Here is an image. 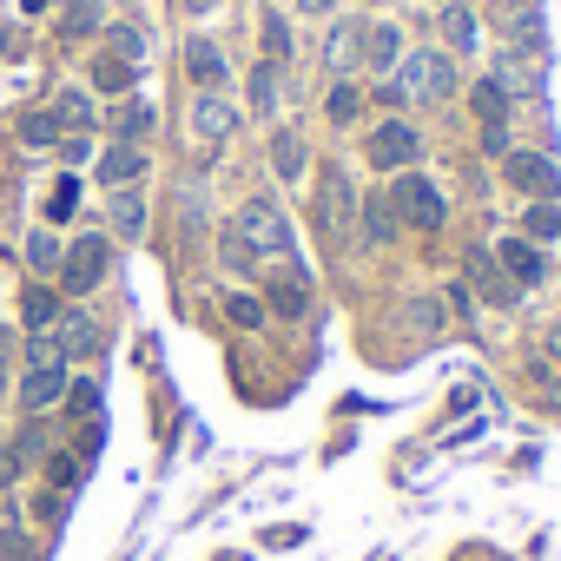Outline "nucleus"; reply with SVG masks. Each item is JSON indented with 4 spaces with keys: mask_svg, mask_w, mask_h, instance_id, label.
I'll return each mask as SVG.
<instances>
[{
    "mask_svg": "<svg viewBox=\"0 0 561 561\" xmlns=\"http://www.w3.org/2000/svg\"><path fill=\"white\" fill-rule=\"evenodd\" d=\"M231 225H238V238L251 244V257H257V264H271V257H277V264H291V251H298V238H291V225H285V211H277L271 198H251V205H244V211H238Z\"/></svg>",
    "mask_w": 561,
    "mask_h": 561,
    "instance_id": "nucleus-1",
    "label": "nucleus"
},
{
    "mask_svg": "<svg viewBox=\"0 0 561 561\" xmlns=\"http://www.w3.org/2000/svg\"><path fill=\"white\" fill-rule=\"evenodd\" d=\"M311 218H318L324 244H351V231H357V185H351L344 165H324V185H318Z\"/></svg>",
    "mask_w": 561,
    "mask_h": 561,
    "instance_id": "nucleus-2",
    "label": "nucleus"
},
{
    "mask_svg": "<svg viewBox=\"0 0 561 561\" xmlns=\"http://www.w3.org/2000/svg\"><path fill=\"white\" fill-rule=\"evenodd\" d=\"M397 87L410 93V100H449L456 93V60L443 54V47H423V54H410L403 67H397Z\"/></svg>",
    "mask_w": 561,
    "mask_h": 561,
    "instance_id": "nucleus-3",
    "label": "nucleus"
},
{
    "mask_svg": "<svg viewBox=\"0 0 561 561\" xmlns=\"http://www.w3.org/2000/svg\"><path fill=\"white\" fill-rule=\"evenodd\" d=\"M390 211L403 218V225H416V231H443V192L423 179V172H397V192H390Z\"/></svg>",
    "mask_w": 561,
    "mask_h": 561,
    "instance_id": "nucleus-4",
    "label": "nucleus"
},
{
    "mask_svg": "<svg viewBox=\"0 0 561 561\" xmlns=\"http://www.w3.org/2000/svg\"><path fill=\"white\" fill-rule=\"evenodd\" d=\"M100 277H106V238H80L60 251V291L67 298H87Z\"/></svg>",
    "mask_w": 561,
    "mask_h": 561,
    "instance_id": "nucleus-5",
    "label": "nucleus"
},
{
    "mask_svg": "<svg viewBox=\"0 0 561 561\" xmlns=\"http://www.w3.org/2000/svg\"><path fill=\"white\" fill-rule=\"evenodd\" d=\"M416 152H423V139H416L410 119H377V133H370V165L377 172H410Z\"/></svg>",
    "mask_w": 561,
    "mask_h": 561,
    "instance_id": "nucleus-6",
    "label": "nucleus"
},
{
    "mask_svg": "<svg viewBox=\"0 0 561 561\" xmlns=\"http://www.w3.org/2000/svg\"><path fill=\"white\" fill-rule=\"evenodd\" d=\"M502 179L508 185H522L528 198H561V172H554V159L548 152H502Z\"/></svg>",
    "mask_w": 561,
    "mask_h": 561,
    "instance_id": "nucleus-7",
    "label": "nucleus"
},
{
    "mask_svg": "<svg viewBox=\"0 0 561 561\" xmlns=\"http://www.w3.org/2000/svg\"><path fill=\"white\" fill-rule=\"evenodd\" d=\"M264 311L285 318V324H298L311 311V277H305V264H277V277L264 285Z\"/></svg>",
    "mask_w": 561,
    "mask_h": 561,
    "instance_id": "nucleus-8",
    "label": "nucleus"
},
{
    "mask_svg": "<svg viewBox=\"0 0 561 561\" xmlns=\"http://www.w3.org/2000/svg\"><path fill=\"white\" fill-rule=\"evenodd\" d=\"M469 285H476V291H482L489 305H502V311H508V305L522 298V285H515V277H508V271L495 264V251H482V244L469 251Z\"/></svg>",
    "mask_w": 561,
    "mask_h": 561,
    "instance_id": "nucleus-9",
    "label": "nucleus"
},
{
    "mask_svg": "<svg viewBox=\"0 0 561 561\" xmlns=\"http://www.w3.org/2000/svg\"><path fill=\"white\" fill-rule=\"evenodd\" d=\"M495 264L515 277V285H541V277H548V251L528 244V238H502L495 244Z\"/></svg>",
    "mask_w": 561,
    "mask_h": 561,
    "instance_id": "nucleus-10",
    "label": "nucleus"
},
{
    "mask_svg": "<svg viewBox=\"0 0 561 561\" xmlns=\"http://www.w3.org/2000/svg\"><path fill=\"white\" fill-rule=\"evenodd\" d=\"M67 397V364H27V377H21V403L41 416V410H54Z\"/></svg>",
    "mask_w": 561,
    "mask_h": 561,
    "instance_id": "nucleus-11",
    "label": "nucleus"
},
{
    "mask_svg": "<svg viewBox=\"0 0 561 561\" xmlns=\"http://www.w3.org/2000/svg\"><path fill=\"white\" fill-rule=\"evenodd\" d=\"M185 73H192V87H198V93H218L231 67H225V54H218L205 34H192V41H185Z\"/></svg>",
    "mask_w": 561,
    "mask_h": 561,
    "instance_id": "nucleus-12",
    "label": "nucleus"
},
{
    "mask_svg": "<svg viewBox=\"0 0 561 561\" xmlns=\"http://www.w3.org/2000/svg\"><path fill=\"white\" fill-rule=\"evenodd\" d=\"M364 67H377V73H390V80H397V67H403V34H397L390 21L364 27Z\"/></svg>",
    "mask_w": 561,
    "mask_h": 561,
    "instance_id": "nucleus-13",
    "label": "nucleus"
},
{
    "mask_svg": "<svg viewBox=\"0 0 561 561\" xmlns=\"http://www.w3.org/2000/svg\"><path fill=\"white\" fill-rule=\"evenodd\" d=\"M231 126H238L231 100H218V93H198V100H192V139H205V146H211V139H225Z\"/></svg>",
    "mask_w": 561,
    "mask_h": 561,
    "instance_id": "nucleus-14",
    "label": "nucleus"
},
{
    "mask_svg": "<svg viewBox=\"0 0 561 561\" xmlns=\"http://www.w3.org/2000/svg\"><path fill=\"white\" fill-rule=\"evenodd\" d=\"M139 172H146V152L139 146H106L100 152V179H106V192H126V185H139Z\"/></svg>",
    "mask_w": 561,
    "mask_h": 561,
    "instance_id": "nucleus-15",
    "label": "nucleus"
},
{
    "mask_svg": "<svg viewBox=\"0 0 561 561\" xmlns=\"http://www.w3.org/2000/svg\"><path fill=\"white\" fill-rule=\"evenodd\" d=\"M54 344H60V357H67V364H87V357H100V324H93V318H80V311H67Z\"/></svg>",
    "mask_w": 561,
    "mask_h": 561,
    "instance_id": "nucleus-16",
    "label": "nucleus"
},
{
    "mask_svg": "<svg viewBox=\"0 0 561 561\" xmlns=\"http://www.w3.org/2000/svg\"><path fill=\"white\" fill-rule=\"evenodd\" d=\"M324 67H331V73L364 67V27H357V21H337V27H331V41H324Z\"/></svg>",
    "mask_w": 561,
    "mask_h": 561,
    "instance_id": "nucleus-17",
    "label": "nucleus"
},
{
    "mask_svg": "<svg viewBox=\"0 0 561 561\" xmlns=\"http://www.w3.org/2000/svg\"><path fill=\"white\" fill-rule=\"evenodd\" d=\"M502 93H541V67H535V54L528 47H508L502 54V73H489Z\"/></svg>",
    "mask_w": 561,
    "mask_h": 561,
    "instance_id": "nucleus-18",
    "label": "nucleus"
},
{
    "mask_svg": "<svg viewBox=\"0 0 561 561\" xmlns=\"http://www.w3.org/2000/svg\"><path fill=\"white\" fill-rule=\"evenodd\" d=\"M522 238L548 251V244L561 238V205H554V198H528V211H522Z\"/></svg>",
    "mask_w": 561,
    "mask_h": 561,
    "instance_id": "nucleus-19",
    "label": "nucleus"
},
{
    "mask_svg": "<svg viewBox=\"0 0 561 561\" xmlns=\"http://www.w3.org/2000/svg\"><path fill=\"white\" fill-rule=\"evenodd\" d=\"M469 113H476L482 133H502V126H508V93H502L495 80H482V87L469 93Z\"/></svg>",
    "mask_w": 561,
    "mask_h": 561,
    "instance_id": "nucleus-20",
    "label": "nucleus"
},
{
    "mask_svg": "<svg viewBox=\"0 0 561 561\" xmlns=\"http://www.w3.org/2000/svg\"><path fill=\"white\" fill-rule=\"evenodd\" d=\"M305 159H311V152H305V133L285 126V133L271 139V172H277V179H305Z\"/></svg>",
    "mask_w": 561,
    "mask_h": 561,
    "instance_id": "nucleus-21",
    "label": "nucleus"
},
{
    "mask_svg": "<svg viewBox=\"0 0 561 561\" xmlns=\"http://www.w3.org/2000/svg\"><path fill=\"white\" fill-rule=\"evenodd\" d=\"M47 113H54V119H60V133H67V139H80V133H87V126H93V100H87V93H80V87H67V93H60V100H54V106H47Z\"/></svg>",
    "mask_w": 561,
    "mask_h": 561,
    "instance_id": "nucleus-22",
    "label": "nucleus"
},
{
    "mask_svg": "<svg viewBox=\"0 0 561 561\" xmlns=\"http://www.w3.org/2000/svg\"><path fill=\"white\" fill-rule=\"evenodd\" d=\"M100 34V0H60V41H93Z\"/></svg>",
    "mask_w": 561,
    "mask_h": 561,
    "instance_id": "nucleus-23",
    "label": "nucleus"
},
{
    "mask_svg": "<svg viewBox=\"0 0 561 561\" xmlns=\"http://www.w3.org/2000/svg\"><path fill=\"white\" fill-rule=\"evenodd\" d=\"M443 41H449V54H476V47H482L476 14H469V8H443Z\"/></svg>",
    "mask_w": 561,
    "mask_h": 561,
    "instance_id": "nucleus-24",
    "label": "nucleus"
},
{
    "mask_svg": "<svg viewBox=\"0 0 561 561\" xmlns=\"http://www.w3.org/2000/svg\"><path fill=\"white\" fill-rule=\"evenodd\" d=\"M93 87H100V93H133V87H139V67H133V60L100 54V60H93Z\"/></svg>",
    "mask_w": 561,
    "mask_h": 561,
    "instance_id": "nucleus-25",
    "label": "nucleus"
},
{
    "mask_svg": "<svg viewBox=\"0 0 561 561\" xmlns=\"http://www.w3.org/2000/svg\"><path fill=\"white\" fill-rule=\"evenodd\" d=\"M106 218H113L126 238H139V231H146V198L126 185V192H113V198H106Z\"/></svg>",
    "mask_w": 561,
    "mask_h": 561,
    "instance_id": "nucleus-26",
    "label": "nucleus"
},
{
    "mask_svg": "<svg viewBox=\"0 0 561 561\" xmlns=\"http://www.w3.org/2000/svg\"><path fill=\"white\" fill-rule=\"evenodd\" d=\"M21 318H27V331H54V324H60V298H54L47 285H27V298H21Z\"/></svg>",
    "mask_w": 561,
    "mask_h": 561,
    "instance_id": "nucleus-27",
    "label": "nucleus"
},
{
    "mask_svg": "<svg viewBox=\"0 0 561 561\" xmlns=\"http://www.w3.org/2000/svg\"><path fill=\"white\" fill-rule=\"evenodd\" d=\"M357 225H364V238H370V244H390V238H397V211H390V198L357 205Z\"/></svg>",
    "mask_w": 561,
    "mask_h": 561,
    "instance_id": "nucleus-28",
    "label": "nucleus"
},
{
    "mask_svg": "<svg viewBox=\"0 0 561 561\" xmlns=\"http://www.w3.org/2000/svg\"><path fill=\"white\" fill-rule=\"evenodd\" d=\"M113 126H119V146H139V139L152 133V106H146V100H126V106L113 113Z\"/></svg>",
    "mask_w": 561,
    "mask_h": 561,
    "instance_id": "nucleus-29",
    "label": "nucleus"
},
{
    "mask_svg": "<svg viewBox=\"0 0 561 561\" xmlns=\"http://www.w3.org/2000/svg\"><path fill=\"white\" fill-rule=\"evenodd\" d=\"M218 257H225V271H257V257H251V244L238 238V225H218Z\"/></svg>",
    "mask_w": 561,
    "mask_h": 561,
    "instance_id": "nucleus-30",
    "label": "nucleus"
},
{
    "mask_svg": "<svg viewBox=\"0 0 561 561\" xmlns=\"http://www.w3.org/2000/svg\"><path fill=\"white\" fill-rule=\"evenodd\" d=\"M357 113H364V93H357V87H331V100H324V119H331V126H351Z\"/></svg>",
    "mask_w": 561,
    "mask_h": 561,
    "instance_id": "nucleus-31",
    "label": "nucleus"
},
{
    "mask_svg": "<svg viewBox=\"0 0 561 561\" xmlns=\"http://www.w3.org/2000/svg\"><path fill=\"white\" fill-rule=\"evenodd\" d=\"M264 60H271V67L291 60V27H285V14H264Z\"/></svg>",
    "mask_w": 561,
    "mask_h": 561,
    "instance_id": "nucleus-32",
    "label": "nucleus"
},
{
    "mask_svg": "<svg viewBox=\"0 0 561 561\" xmlns=\"http://www.w3.org/2000/svg\"><path fill=\"white\" fill-rule=\"evenodd\" d=\"M106 54L139 67V54H146V34H139V27H113V34H106Z\"/></svg>",
    "mask_w": 561,
    "mask_h": 561,
    "instance_id": "nucleus-33",
    "label": "nucleus"
},
{
    "mask_svg": "<svg viewBox=\"0 0 561 561\" xmlns=\"http://www.w3.org/2000/svg\"><path fill=\"white\" fill-rule=\"evenodd\" d=\"M21 139H27V146H60V119H54V113H27V119H21Z\"/></svg>",
    "mask_w": 561,
    "mask_h": 561,
    "instance_id": "nucleus-34",
    "label": "nucleus"
},
{
    "mask_svg": "<svg viewBox=\"0 0 561 561\" xmlns=\"http://www.w3.org/2000/svg\"><path fill=\"white\" fill-rule=\"evenodd\" d=\"M225 318H231L238 331H257V324H264V305L244 298V291H231V298H225Z\"/></svg>",
    "mask_w": 561,
    "mask_h": 561,
    "instance_id": "nucleus-35",
    "label": "nucleus"
},
{
    "mask_svg": "<svg viewBox=\"0 0 561 561\" xmlns=\"http://www.w3.org/2000/svg\"><path fill=\"white\" fill-rule=\"evenodd\" d=\"M277 106V73H271V60L251 73V113H271Z\"/></svg>",
    "mask_w": 561,
    "mask_h": 561,
    "instance_id": "nucleus-36",
    "label": "nucleus"
},
{
    "mask_svg": "<svg viewBox=\"0 0 561 561\" xmlns=\"http://www.w3.org/2000/svg\"><path fill=\"white\" fill-rule=\"evenodd\" d=\"M73 205H80V179H73V172H67V179H60V185H54V198H47V218H54V225H60V218H73Z\"/></svg>",
    "mask_w": 561,
    "mask_h": 561,
    "instance_id": "nucleus-37",
    "label": "nucleus"
},
{
    "mask_svg": "<svg viewBox=\"0 0 561 561\" xmlns=\"http://www.w3.org/2000/svg\"><path fill=\"white\" fill-rule=\"evenodd\" d=\"M67 410H73L80 423H93V416H100V383H67Z\"/></svg>",
    "mask_w": 561,
    "mask_h": 561,
    "instance_id": "nucleus-38",
    "label": "nucleus"
},
{
    "mask_svg": "<svg viewBox=\"0 0 561 561\" xmlns=\"http://www.w3.org/2000/svg\"><path fill=\"white\" fill-rule=\"evenodd\" d=\"M27 257H34V271H60V238H54V231H34Z\"/></svg>",
    "mask_w": 561,
    "mask_h": 561,
    "instance_id": "nucleus-39",
    "label": "nucleus"
},
{
    "mask_svg": "<svg viewBox=\"0 0 561 561\" xmlns=\"http://www.w3.org/2000/svg\"><path fill=\"white\" fill-rule=\"evenodd\" d=\"M410 324L436 337V331H443V305H436V298H416V305H410Z\"/></svg>",
    "mask_w": 561,
    "mask_h": 561,
    "instance_id": "nucleus-40",
    "label": "nucleus"
},
{
    "mask_svg": "<svg viewBox=\"0 0 561 561\" xmlns=\"http://www.w3.org/2000/svg\"><path fill=\"white\" fill-rule=\"evenodd\" d=\"M47 476H54V489H73L80 482V462L73 456H47Z\"/></svg>",
    "mask_w": 561,
    "mask_h": 561,
    "instance_id": "nucleus-41",
    "label": "nucleus"
},
{
    "mask_svg": "<svg viewBox=\"0 0 561 561\" xmlns=\"http://www.w3.org/2000/svg\"><path fill=\"white\" fill-rule=\"evenodd\" d=\"M100 443H106V430H100V416H93V423H87V430H80V456H87V462H93V456H100Z\"/></svg>",
    "mask_w": 561,
    "mask_h": 561,
    "instance_id": "nucleus-42",
    "label": "nucleus"
},
{
    "mask_svg": "<svg viewBox=\"0 0 561 561\" xmlns=\"http://www.w3.org/2000/svg\"><path fill=\"white\" fill-rule=\"evenodd\" d=\"M34 548H27V535H0V561H27Z\"/></svg>",
    "mask_w": 561,
    "mask_h": 561,
    "instance_id": "nucleus-43",
    "label": "nucleus"
},
{
    "mask_svg": "<svg viewBox=\"0 0 561 561\" xmlns=\"http://www.w3.org/2000/svg\"><path fill=\"white\" fill-rule=\"evenodd\" d=\"M14 476H21V456H14V449H8V456H0V489H8V482H14Z\"/></svg>",
    "mask_w": 561,
    "mask_h": 561,
    "instance_id": "nucleus-44",
    "label": "nucleus"
},
{
    "mask_svg": "<svg viewBox=\"0 0 561 561\" xmlns=\"http://www.w3.org/2000/svg\"><path fill=\"white\" fill-rule=\"evenodd\" d=\"M305 14H318V21H324V14H331V0H305Z\"/></svg>",
    "mask_w": 561,
    "mask_h": 561,
    "instance_id": "nucleus-45",
    "label": "nucleus"
},
{
    "mask_svg": "<svg viewBox=\"0 0 561 561\" xmlns=\"http://www.w3.org/2000/svg\"><path fill=\"white\" fill-rule=\"evenodd\" d=\"M0 351H8V337H0ZM0 390H8V370H0Z\"/></svg>",
    "mask_w": 561,
    "mask_h": 561,
    "instance_id": "nucleus-46",
    "label": "nucleus"
},
{
    "mask_svg": "<svg viewBox=\"0 0 561 561\" xmlns=\"http://www.w3.org/2000/svg\"><path fill=\"white\" fill-rule=\"evenodd\" d=\"M449 8H469V0H449Z\"/></svg>",
    "mask_w": 561,
    "mask_h": 561,
    "instance_id": "nucleus-47",
    "label": "nucleus"
},
{
    "mask_svg": "<svg viewBox=\"0 0 561 561\" xmlns=\"http://www.w3.org/2000/svg\"><path fill=\"white\" fill-rule=\"evenodd\" d=\"M119 8H126V0H119Z\"/></svg>",
    "mask_w": 561,
    "mask_h": 561,
    "instance_id": "nucleus-48",
    "label": "nucleus"
}]
</instances>
